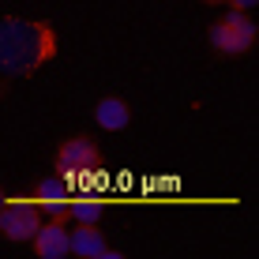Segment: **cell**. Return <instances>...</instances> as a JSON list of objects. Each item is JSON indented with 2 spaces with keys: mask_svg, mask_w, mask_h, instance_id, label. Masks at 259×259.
Here are the masks:
<instances>
[{
  "mask_svg": "<svg viewBox=\"0 0 259 259\" xmlns=\"http://www.w3.org/2000/svg\"><path fill=\"white\" fill-rule=\"evenodd\" d=\"M23 53H30L34 60H49V26L38 23H23V19H4L0 23V68L26 75V60Z\"/></svg>",
  "mask_w": 259,
  "mask_h": 259,
  "instance_id": "1",
  "label": "cell"
},
{
  "mask_svg": "<svg viewBox=\"0 0 259 259\" xmlns=\"http://www.w3.org/2000/svg\"><path fill=\"white\" fill-rule=\"evenodd\" d=\"M255 38H259L255 19L248 12H237V8H229L226 15H218V19L210 23V30H207V41H210V49L218 53V57H244V53H252Z\"/></svg>",
  "mask_w": 259,
  "mask_h": 259,
  "instance_id": "2",
  "label": "cell"
},
{
  "mask_svg": "<svg viewBox=\"0 0 259 259\" xmlns=\"http://www.w3.org/2000/svg\"><path fill=\"white\" fill-rule=\"evenodd\" d=\"M41 222H46V218H41L38 207H30V203H8L4 199V207H0V237L12 240V244H26V240L38 233Z\"/></svg>",
  "mask_w": 259,
  "mask_h": 259,
  "instance_id": "3",
  "label": "cell"
},
{
  "mask_svg": "<svg viewBox=\"0 0 259 259\" xmlns=\"http://www.w3.org/2000/svg\"><path fill=\"white\" fill-rule=\"evenodd\" d=\"M68 240H71V229H68V214L57 210V218L41 222L38 233H34L26 244H30V252L38 259H60L68 255Z\"/></svg>",
  "mask_w": 259,
  "mask_h": 259,
  "instance_id": "4",
  "label": "cell"
},
{
  "mask_svg": "<svg viewBox=\"0 0 259 259\" xmlns=\"http://www.w3.org/2000/svg\"><path fill=\"white\" fill-rule=\"evenodd\" d=\"M68 255H75V259H117L120 252L105 240L98 222H75L71 240H68Z\"/></svg>",
  "mask_w": 259,
  "mask_h": 259,
  "instance_id": "5",
  "label": "cell"
},
{
  "mask_svg": "<svg viewBox=\"0 0 259 259\" xmlns=\"http://www.w3.org/2000/svg\"><path fill=\"white\" fill-rule=\"evenodd\" d=\"M98 162V147H94V139L91 136H71L60 143V150H57V169H64V173H83L87 165H94Z\"/></svg>",
  "mask_w": 259,
  "mask_h": 259,
  "instance_id": "6",
  "label": "cell"
},
{
  "mask_svg": "<svg viewBox=\"0 0 259 259\" xmlns=\"http://www.w3.org/2000/svg\"><path fill=\"white\" fill-rule=\"evenodd\" d=\"M94 124L102 132H124L132 124V105L124 102L120 94H105L102 102L94 105Z\"/></svg>",
  "mask_w": 259,
  "mask_h": 259,
  "instance_id": "7",
  "label": "cell"
},
{
  "mask_svg": "<svg viewBox=\"0 0 259 259\" xmlns=\"http://www.w3.org/2000/svg\"><path fill=\"white\" fill-rule=\"evenodd\" d=\"M71 214H75V222H98L102 218V207L98 203H71Z\"/></svg>",
  "mask_w": 259,
  "mask_h": 259,
  "instance_id": "8",
  "label": "cell"
},
{
  "mask_svg": "<svg viewBox=\"0 0 259 259\" xmlns=\"http://www.w3.org/2000/svg\"><path fill=\"white\" fill-rule=\"evenodd\" d=\"M222 4L237 8V12H248V8H255V0H222Z\"/></svg>",
  "mask_w": 259,
  "mask_h": 259,
  "instance_id": "9",
  "label": "cell"
},
{
  "mask_svg": "<svg viewBox=\"0 0 259 259\" xmlns=\"http://www.w3.org/2000/svg\"><path fill=\"white\" fill-rule=\"evenodd\" d=\"M0 207H4V195H0Z\"/></svg>",
  "mask_w": 259,
  "mask_h": 259,
  "instance_id": "10",
  "label": "cell"
}]
</instances>
